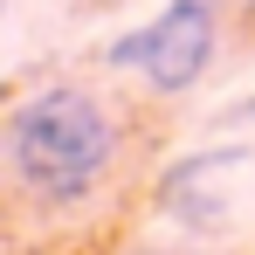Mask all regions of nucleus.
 <instances>
[{
  "mask_svg": "<svg viewBox=\"0 0 255 255\" xmlns=\"http://www.w3.org/2000/svg\"><path fill=\"white\" fill-rule=\"evenodd\" d=\"M0 159H7V179L42 207L90 200L104 172L118 166V118L76 83L28 90L0 125Z\"/></svg>",
  "mask_w": 255,
  "mask_h": 255,
  "instance_id": "nucleus-1",
  "label": "nucleus"
},
{
  "mask_svg": "<svg viewBox=\"0 0 255 255\" xmlns=\"http://www.w3.org/2000/svg\"><path fill=\"white\" fill-rule=\"evenodd\" d=\"M214 42H221V0H166L159 21H145L138 35L104 48L111 69H145V83L159 97H179L207 76Z\"/></svg>",
  "mask_w": 255,
  "mask_h": 255,
  "instance_id": "nucleus-2",
  "label": "nucleus"
},
{
  "mask_svg": "<svg viewBox=\"0 0 255 255\" xmlns=\"http://www.w3.org/2000/svg\"><path fill=\"white\" fill-rule=\"evenodd\" d=\"M235 166H249V145H207V152H186L179 166H166L159 179V207L186 228H221L228 221V193L221 179Z\"/></svg>",
  "mask_w": 255,
  "mask_h": 255,
  "instance_id": "nucleus-3",
  "label": "nucleus"
},
{
  "mask_svg": "<svg viewBox=\"0 0 255 255\" xmlns=\"http://www.w3.org/2000/svg\"><path fill=\"white\" fill-rule=\"evenodd\" d=\"M235 125H255V97H242V104H235Z\"/></svg>",
  "mask_w": 255,
  "mask_h": 255,
  "instance_id": "nucleus-4",
  "label": "nucleus"
},
{
  "mask_svg": "<svg viewBox=\"0 0 255 255\" xmlns=\"http://www.w3.org/2000/svg\"><path fill=\"white\" fill-rule=\"evenodd\" d=\"M138 255H166V249H138Z\"/></svg>",
  "mask_w": 255,
  "mask_h": 255,
  "instance_id": "nucleus-5",
  "label": "nucleus"
}]
</instances>
